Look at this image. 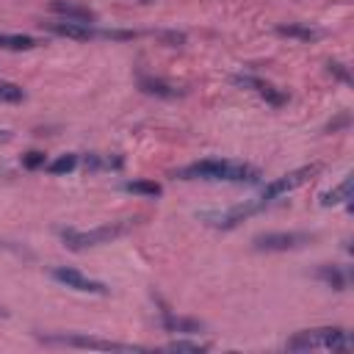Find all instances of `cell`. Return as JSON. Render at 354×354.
Wrapping results in <instances>:
<instances>
[{"mask_svg": "<svg viewBox=\"0 0 354 354\" xmlns=\"http://www.w3.org/2000/svg\"><path fill=\"white\" fill-rule=\"evenodd\" d=\"M0 318H8V310H6L3 304H0Z\"/></svg>", "mask_w": 354, "mask_h": 354, "instance_id": "d4e9b609", "label": "cell"}, {"mask_svg": "<svg viewBox=\"0 0 354 354\" xmlns=\"http://www.w3.org/2000/svg\"><path fill=\"white\" fill-rule=\"evenodd\" d=\"M348 199H351V174H346L343 183L335 185L332 191L321 194V205H324V207H329V205H340V202H348Z\"/></svg>", "mask_w": 354, "mask_h": 354, "instance_id": "2e32d148", "label": "cell"}, {"mask_svg": "<svg viewBox=\"0 0 354 354\" xmlns=\"http://www.w3.org/2000/svg\"><path fill=\"white\" fill-rule=\"evenodd\" d=\"M127 230H130V224L116 221V224H105V227H94V230L61 227L58 235H61V241H64L66 249H72V252H83V249H91V246H100V243H111L113 238L124 235Z\"/></svg>", "mask_w": 354, "mask_h": 354, "instance_id": "3957f363", "label": "cell"}, {"mask_svg": "<svg viewBox=\"0 0 354 354\" xmlns=\"http://www.w3.org/2000/svg\"><path fill=\"white\" fill-rule=\"evenodd\" d=\"M313 277L318 282H324L326 288H332V290H346V285H348V274L340 266H329V263H321Z\"/></svg>", "mask_w": 354, "mask_h": 354, "instance_id": "7c38bea8", "label": "cell"}, {"mask_svg": "<svg viewBox=\"0 0 354 354\" xmlns=\"http://www.w3.org/2000/svg\"><path fill=\"white\" fill-rule=\"evenodd\" d=\"M44 343L55 346H72V348H100V351H144V346H130V343H113V340H100L91 335H44Z\"/></svg>", "mask_w": 354, "mask_h": 354, "instance_id": "8992f818", "label": "cell"}, {"mask_svg": "<svg viewBox=\"0 0 354 354\" xmlns=\"http://www.w3.org/2000/svg\"><path fill=\"white\" fill-rule=\"evenodd\" d=\"M25 100V91H22V86H17V83H11V80H0V102H22Z\"/></svg>", "mask_w": 354, "mask_h": 354, "instance_id": "d6986e66", "label": "cell"}, {"mask_svg": "<svg viewBox=\"0 0 354 354\" xmlns=\"http://www.w3.org/2000/svg\"><path fill=\"white\" fill-rule=\"evenodd\" d=\"M321 171V163H307V166H299V169H293V171H288V174H282V177H277L274 183H268L260 194H257V199L263 202V205H271V202H277L279 196H285V194H290V191H296V188H301L304 183H310L315 174Z\"/></svg>", "mask_w": 354, "mask_h": 354, "instance_id": "277c9868", "label": "cell"}, {"mask_svg": "<svg viewBox=\"0 0 354 354\" xmlns=\"http://www.w3.org/2000/svg\"><path fill=\"white\" fill-rule=\"evenodd\" d=\"M36 47H39L36 36H28V33H0V50L28 53V50H36Z\"/></svg>", "mask_w": 354, "mask_h": 354, "instance_id": "9a60e30c", "label": "cell"}, {"mask_svg": "<svg viewBox=\"0 0 354 354\" xmlns=\"http://www.w3.org/2000/svg\"><path fill=\"white\" fill-rule=\"evenodd\" d=\"M163 348L166 351H194V354H199V351H207L210 346L207 343H196V340H171Z\"/></svg>", "mask_w": 354, "mask_h": 354, "instance_id": "ffe728a7", "label": "cell"}, {"mask_svg": "<svg viewBox=\"0 0 354 354\" xmlns=\"http://www.w3.org/2000/svg\"><path fill=\"white\" fill-rule=\"evenodd\" d=\"M47 163V158H44V152H39V149H30L28 155H22V166L25 169H39V166H44Z\"/></svg>", "mask_w": 354, "mask_h": 354, "instance_id": "7402d4cb", "label": "cell"}, {"mask_svg": "<svg viewBox=\"0 0 354 354\" xmlns=\"http://www.w3.org/2000/svg\"><path fill=\"white\" fill-rule=\"evenodd\" d=\"M163 329L166 332H183V335H199L205 326L196 318H180V315H171L169 310H163Z\"/></svg>", "mask_w": 354, "mask_h": 354, "instance_id": "5bb4252c", "label": "cell"}, {"mask_svg": "<svg viewBox=\"0 0 354 354\" xmlns=\"http://www.w3.org/2000/svg\"><path fill=\"white\" fill-rule=\"evenodd\" d=\"M77 163H80V158H77L75 152H66V155H58L55 160H50V163H47V171H50V174H66V171H72Z\"/></svg>", "mask_w": 354, "mask_h": 354, "instance_id": "ac0fdd59", "label": "cell"}, {"mask_svg": "<svg viewBox=\"0 0 354 354\" xmlns=\"http://www.w3.org/2000/svg\"><path fill=\"white\" fill-rule=\"evenodd\" d=\"M122 158H102V155H86V169H119Z\"/></svg>", "mask_w": 354, "mask_h": 354, "instance_id": "44dd1931", "label": "cell"}, {"mask_svg": "<svg viewBox=\"0 0 354 354\" xmlns=\"http://www.w3.org/2000/svg\"><path fill=\"white\" fill-rule=\"evenodd\" d=\"M326 66H329V72H332L337 80H343V83H351V72H348V66H346V64H340V61H329Z\"/></svg>", "mask_w": 354, "mask_h": 354, "instance_id": "603a6c76", "label": "cell"}, {"mask_svg": "<svg viewBox=\"0 0 354 354\" xmlns=\"http://www.w3.org/2000/svg\"><path fill=\"white\" fill-rule=\"evenodd\" d=\"M180 180H210V183H257L260 169L243 160H221V158H207L188 163L174 171Z\"/></svg>", "mask_w": 354, "mask_h": 354, "instance_id": "6da1fadb", "label": "cell"}, {"mask_svg": "<svg viewBox=\"0 0 354 354\" xmlns=\"http://www.w3.org/2000/svg\"><path fill=\"white\" fill-rule=\"evenodd\" d=\"M313 241L310 232H263L252 238V249L254 252H290V249H301Z\"/></svg>", "mask_w": 354, "mask_h": 354, "instance_id": "5b68a950", "label": "cell"}, {"mask_svg": "<svg viewBox=\"0 0 354 354\" xmlns=\"http://www.w3.org/2000/svg\"><path fill=\"white\" fill-rule=\"evenodd\" d=\"M41 28L53 36H64V39H75V41H86L94 39L97 30H91L86 22H72V19H53V22H41Z\"/></svg>", "mask_w": 354, "mask_h": 354, "instance_id": "9c48e42d", "label": "cell"}, {"mask_svg": "<svg viewBox=\"0 0 354 354\" xmlns=\"http://www.w3.org/2000/svg\"><path fill=\"white\" fill-rule=\"evenodd\" d=\"M6 141H11V133L8 130H0V144H6Z\"/></svg>", "mask_w": 354, "mask_h": 354, "instance_id": "cb8c5ba5", "label": "cell"}, {"mask_svg": "<svg viewBox=\"0 0 354 354\" xmlns=\"http://www.w3.org/2000/svg\"><path fill=\"white\" fill-rule=\"evenodd\" d=\"M277 33L279 36H288V39H299V41H315L324 36L321 28H313V25H301V22H288V25H277Z\"/></svg>", "mask_w": 354, "mask_h": 354, "instance_id": "4fadbf2b", "label": "cell"}, {"mask_svg": "<svg viewBox=\"0 0 354 354\" xmlns=\"http://www.w3.org/2000/svg\"><path fill=\"white\" fill-rule=\"evenodd\" d=\"M238 86H243V88H252L257 97H263L268 105H274V108H279V105H285V94L277 88V86H271L268 80H263V77H257V75H235L232 77Z\"/></svg>", "mask_w": 354, "mask_h": 354, "instance_id": "ba28073f", "label": "cell"}, {"mask_svg": "<svg viewBox=\"0 0 354 354\" xmlns=\"http://www.w3.org/2000/svg\"><path fill=\"white\" fill-rule=\"evenodd\" d=\"M50 277H53L55 282H61V285L77 290V293H91V296H105V293H108V285H105V282L91 279V277H86L83 271L69 268V266H53V268H50Z\"/></svg>", "mask_w": 354, "mask_h": 354, "instance_id": "52a82bcc", "label": "cell"}, {"mask_svg": "<svg viewBox=\"0 0 354 354\" xmlns=\"http://www.w3.org/2000/svg\"><path fill=\"white\" fill-rule=\"evenodd\" d=\"M351 335L340 326H321V329H304L296 332L293 337H288L285 348L290 351H313V348H332V351H348Z\"/></svg>", "mask_w": 354, "mask_h": 354, "instance_id": "7a4b0ae2", "label": "cell"}, {"mask_svg": "<svg viewBox=\"0 0 354 354\" xmlns=\"http://www.w3.org/2000/svg\"><path fill=\"white\" fill-rule=\"evenodd\" d=\"M124 191H130V194H141V196H160V183H155V180H127L124 183Z\"/></svg>", "mask_w": 354, "mask_h": 354, "instance_id": "e0dca14e", "label": "cell"}, {"mask_svg": "<svg viewBox=\"0 0 354 354\" xmlns=\"http://www.w3.org/2000/svg\"><path fill=\"white\" fill-rule=\"evenodd\" d=\"M138 88H141L144 94L160 97V100H177V97L185 94L180 86H174V83H169V80H160V77H149V75H141V77H138Z\"/></svg>", "mask_w": 354, "mask_h": 354, "instance_id": "30bf717a", "label": "cell"}, {"mask_svg": "<svg viewBox=\"0 0 354 354\" xmlns=\"http://www.w3.org/2000/svg\"><path fill=\"white\" fill-rule=\"evenodd\" d=\"M50 11H53V14H58L61 19H72V22H86V25L97 19V14H94L91 8L80 6V3H69V0H53V3H50Z\"/></svg>", "mask_w": 354, "mask_h": 354, "instance_id": "8fae6325", "label": "cell"}]
</instances>
